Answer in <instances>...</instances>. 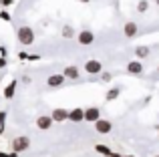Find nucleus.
Wrapping results in <instances>:
<instances>
[{
    "label": "nucleus",
    "mask_w": 159,
    "mask_h": 157,
    "mask_svg": "<svg viewBox=\"0 0 159 157\" xmlns=\"http://www.w3.org/2000/svg\"><path fill=\"white\" fill-rule=\"evenodd\" d=\"M16 38H18L20 44L30 47V44H34V30H32L30 26H20L18 30H16Z\"/></svg>",
    "instance_id": "f257e3e1"
},
{
    "label": "nucleus",
    "mask_w": 159,
    "mask_h": 157,
    "mask_svg": "<svg viewBox=\"0 0 159 157\" xmlns=\"http://www.w3.org/2000/svg\"><path fill=\"white\" fill-rule=\"evenodd\" d=\"M77 40H79V44H83V47H89V44L95 43V32L89 30V28H85V30H81L77 34Z\"/></svg>",
    "instance_id": "f03ea898"
},
{
    "label": "nucleus",
    "mask_w": 159,
    "mask_h": 157,
    "mask_svg": "<svg viewBox=\"0 0 159 157\" xmlns=\"http://www.w3.org/2000/svg\"><path fill=\"white\" fill-rule=\"evenodd\" d=\"M28 147H30V139L28 137H16L14 141H12V151H16V153H22V151H26Z\"/></svg>",
    "instance_id": "7ed1b4c3"
},
{
    "label": "nucleus",
    "mask_w": 159,
    "mask_h": 157,
    "mask_svg": "<svg viewBox=\"0 0 159 157\" xmlns=\"http://www.w3.org/2000/svg\"><path fill=\"white\" fill-rule=\"evenodd\" d=\"M85 71L89 73V75H101L103 73V65H101V61H97V59H89L85 63Z\"/></svg>",
    "instance_id": "20e7f679"
},
{
    "label": "nucleus",
    "mask_w": 159,
    "mask_h": 157,
    "mask_svg": "<svg viewBox=\"0 0 159 157\" xmlns=\"http://www.w3.org/2000/svg\"><path fill=\"white\" fill-rule=\"evenodd\" d=\"M95 131H97V133H101V135H107V133H111V131H113V123L107 121V119H101V117H99L97 121H95Z\"/></svg>",
    "instance_id": "39448f33"
},
{
    "label": "nucleus",
    "mask_w": 159,
    "mask_h": 157,
    "mask_svg": "<svg viewBox=\"0 0 159 157\" xmlns=\"http://www.w3.org/2000/svg\"><path fill=\"white\" fill-rule=\"evenodd\" d=\"M51 117H52L54 123H62V121H66V119H69V111H66L65 107H54L52 113H51Z\"/></svg>",
    "instance_id": "423d86ee"
},
{
    "label": "nucleus",
    "mask_w": 159,
    "mask_h": 157,
    "mask_svg": "<svg viewBox=\"0 0 159 157\" xmlns=\"http://www.w3.org/2000/svg\"><path fill=\"white\" fill-rule=\"evenodd\" d=\"M85 119V109L83 107H75V109L69 111V121L70 123H83Z\"/></svg>",
    "instance_id": "0eeeda50"
},
{
    "label": "nucleus",
    "mask_w": 159,
    "mask_h": 157,
    "mask_svg": "<svg viewBox=\"0 0 159 157\" xmlns=\"http://www.w3.org/2000/svg\"><path fill=\"white\" fill-rule=\"evenodd\" d=\"M99 117H101V111H99V107H87V109H85V119H83V121L95 123Z\"/></svg>",
    "instance_id": "6e6552de"
},
{
    "label": "nucleus",
    "mask_w": 159,
    "mask_h": 157,
    "mask_svg": "<svg viewBox=\"0 0 159 157\" xmlns=\"http://www.w3.org/2000/svg\"><path fill=\"white\" fill-rule=\"evenodd\" d=\"M52 117L51 115H40V117H36V127L39 129H43V131H48L52 127Z\"/></svg>",
    "instance_id": "1a4fd4ad"
},
{
    "label": "nucleus",
    "mask_w": 159,
    "mask_h": 157,
    "mask_svg": "<svg viewBox=\"0 0 159 157\" xmlns=\"http://www.w3.org/2000/svg\"><path fill=\"white\" fill-rule=\"evenodd\" d=\"M123 34L127 36V38H135V36L139 34V26L129 20V22H125V26H123Z\"/></svg>",
    "instance_id": "9d476101"
},
{
    "label": "nucleus",
    "mask_w": 159,
    "mask_h": 157,
    "mask_svg": "<svg viewBox=\"0 0 159 157\" xmlns=\"http://www.w3.org/2000/svg\"><path fill=\"white\" fill-rule=\"evenodd\" d=\"M127 73H129V75H135V77L143 75V65H141V61L137 59V61H131V63H127Z\"/></svg>",
    "instance_id": "9b49d317"
},
{
    "label": "nucleus",
    "mask_w": 159,
    "mask_h": 157,
    "mask_svg": "<svg viewBox=\"0 0 159 157\" xmlns=\"http://www.w3.org/2000/svg\"><path fill=\"white\" fill-rule=\"evenodd\" d=\"M65 81H66L65 75H51V77L47 78V85L52 87V89H57V87H62V85H65Z\"/></svg>",
    "instance_id": "f8f14e48"
},
{
    "label": "nucleus",
    "mask_w": 159,
    "mask_h": 157,
    "mask_svg": "<svg viewBox=\"0 0 159 157\" xmlns=\"http://www.w3.org/2000/svg\"><path fill=\"white\" fill-rule=\"evenodd\" d=\"M62 75H65L66 78H73V81H77V78L81 77V71H79V67H75V65H69V67H65Z\"/></svg>",
    "instance_id": "ddd939ff"
},
{
    "label": "nucleus",
    "mask_w": 159,
    "mask_h": 157,
    "mask_svg": "<svg viewBox=\"0 0 159 157\" xmlns=\"http://www.w3.org/2000/svg\"><path fill=\"white\" fill-rule=\"evenodd\" d=\"M149 55H151V48L145 47V44H139V47L135 48V56H137L139 61H141V59H147Z\"/></svg>",
    "instance_id": "4468645a"
},
{
    "label": "nucleus",
    "mask_w": 159,
    "mask_h": 157,
    "mask_svg": "<svg viewBox=\"0 0 159 157\" xmlns=\"http://www.w3.org/2000/svg\"><path fill=\"white\" fill-rule=\"evenodd\" d=\"M16 87H18V81H16V78H14V81H10V85L4 89V99H12V97H14Z\"/></svg>",
    "instance_id": "2eb2a0df"
},
{
    "label": "nucleus",
    "mask_w": 159,
    "mask_h": 157,
    "mask_svg": "<svg viewBox=\"0 0 159 157\" xmlns=\"http://www.w3.org/2000/svg\"><path fill=\"white\" fill-rule=\"evenodd\" d=\"M119 95H121V89H119V87H113V89H109V93L105 95V99H107V101H115Z\"/></svg>",
    "instance_id": "dca6fc26"
},
{
    "label": "nucleus",
    "mask_w": 159,
    "mask_h": 157,
    "mask_svg": "<svg viewBox=\"0 0 159 157\" xmlns=\"http://www.w3.org/2000/svg\"><path fill=\"white\" fill-rule=\"evenodd\" d=\"M95 151H97V153H101V155H105V157H109V155L113 153L107 145H95Z\"/></svg>",
    "instance_id": "f3484780"
},
{
    "label": "nucleus",
    "mask_w": 159,
    "mask_h": 157,
    "mask_svg": "<svg viewBox=\"0 0 159 157\" xmlns=\"http://www.w3.org/2000/svg\"><path fill=\"white\" fill-rule=\"evenodd\" d=\"M147 10H149V2L147 0H139V2H137V12L143 14V12H147Z\"/></svg>",
    "instance_id": "a211bd4d"
},
{
    "label": "nucleus",
    "mask_w": 159,
    "mask_h": 157,
    "mask_svg": "<svg viewBox=\"0 0 159 157\" xmlns=\"http://www.w3.org/2000/svg\"><path fill=\"white\" fill-rule=\"evenodd\" d=\"M62 36H65V38H73L75 36V28L73 26H62Z\"/></svg>",
    "instance_id": "6ab92c4d"
},
{
    "label": "nucleus",
    "mask_w": 159,
    "mask_h": 157,
    "mask_svg": "<svg viewBox=\"0 0 159 157\" xmlns=\"http://www.w3.org/2000/svg\"><path fill=\"white\" fill-rule=\"evenodd\" d=\"M111 78H113L111 73H101V81H103V83H109Z\"/></svg>",
    "instance_id": "aec40b11"
},
{
    "label": "nucleus",
    "mask_w": 159,
    "mask_h": 157,
    "mask_svg": "<svg viewBox=\"0 0 159 157\" xmlns=\"http://www.w3.org/2000/svg\"><path fill=\"white\" fill-rule=\"evenodd\" d=\"M0 20H6L8 22V20H10V14H8L6 10H0Z\"/></svg>",
    "instance_id": "412c9836"
},
{
    "label": "nucleus",
    "mask_w": 159,
    "mask_h": 157,
    "mask_svg": "<svg viewBox=\"0 0 159 157\" xmlns=\"http://www.w3.org/2000/svg\"><path fill=\"white\" fill-rule=\"evenodd\" d=\"M6 123V111H0V127H4Z\"/></svg>",
    "instance_id": "4be33fe9"
},
{
    "label": "nucleus",
    "mask_w": 159,
    "mask_h": 157,
    "mask_svg": "<svg viewBox=\"0 0 159 157\" xmlns=\"http://www.w3.org/2000/svg\"><path fill=\"white\" fill-rule=\"evenodd\" d=\"M0 157H18L16 151H12V153H4V151H0Z\"/></svg>",
    "instance_id": "5701e85b"
},
{
    "label": "nucleus",
    "mask_w": 159,
    "mask_h": 157,
    "mask_svg": "<svg viewBox=\"0 0 159 157\" xmlns=\"http://www.w3.org/2000/svg\"><path fill=\"white\" fill-rule=\"evenodd\" d=\"M18 59H22V61H28V55H26V52H18Z\"/></svg>",
    "instance_id": "b1692460"
},
{
    "label": "nucleus",
    "mask_w": 159,
    "mask_h": 157,
    "mask_svg": "<svg viewBox=\"0 0 159 157\" xmlns=\"http://www.w3.org/2000/svg\"><path fill=\"white\" fill-rule=\"evenodd\" d=\"M39 59H40L39 55H28V61H39Z\"/></svg>",
    "instance_id": "393cba45"
},
{
    "label": "nucleus",
    "mask_w": 159,
    "mask_h": 157,
    "mask_svg": "<svg viewBox=\"0 0 159 157\" xmlns=\"http://www.w3.org/2000/svg\"><path fill=\"white\" fill-rule=\"evenodd\" d=\"M0 67H6V56H0Z\"/></svg>",
    "instance_id": "a878e982"
},
{
    "label": "nucleus",
    "mask_w": 159,
    "mask_h": 157,
    "mask_svg": "<svg viewBox=\"0 0 159 157\" xmlns=\"http://www.w3.org/2000/svg\"><path fill=\"white\" fill-rule=\"evenodd\" d=\"M0 4H4V6H10V4H12V0H2Z\"/></svg>",
    "instance_id": "bb28decb"
},
{
    "label": "nucleus",
    "mask_w": 159,
    "mask_h": 157,
    "mask_svg": "<svg viewBox=\"0 0 159 157\" xmlns=\"http://www.w3.org/2000/svg\"><path fill=\"white\" fill-rule=\"evenodd\" d=\"M109 157H123V155H119V153H111Z\"/></svg>",
    "instance_id": "cd10ccee"
},
{
    "label": "nucleus",
    "mask_w": 159,
    "mask_h": 157,
    "mask_svg": "<svg viewBox=\"0 0 159 157\" xmlns=\"http://www.w3.org/2000/svg\"><path fill=\"white\" fill-rule=\"evenodd\" d=\"M79 2H83V4H87V2H91V0H79Z\"/></svg>",
    "instance_id": "c85d7f7f"
},
{
    "label": "nucleus",
    "mask_w": 159,
    "mask_h": 157,
    "mask_svg": "<svg viewBox=\"0 0 159 157\" xmlns=\"http://www.w3.org/2000/svg\"><path fill=\"white\" fill-rule=\"evenodd\" d=\"M123 157H135V155H123Z\"/></svg>",
    "instance_id": "c756f323"
},
{
    "label": "nucleus",
    "mask_w": 159,
    "mask_h": 157,
    "mask_svg": "<svg viewBox=\"0 0 159 157\" xmlns=\"http://www.w3.org/2000/svg\"><path fill=\"white\" fill-rule=\"evenodd\" d=\"M157 135H159V125H157Z\"/></svg>",
    "instance_id": "7c9ffc66"
},
{
    "label": "nucleus",
    "mask_w": 159,
    "mask_h": 157,
    "mask_svg": "<svg viewBox=\"0 0 159 157\" xmlns=\"http://www.w3.org/2000/svg\"><path fill=\"white\" fill-rule=\"evenodd\" d=\"M155 4H159V0H155Z\"/></svg>",
    "instance_id": "2f4dec72"
},
{
    "label": "nucleus",
    "mask_w": 159,
    "mask_h": 157,
    "mask_svg": "<svg viewBox=\"0 0 159 157\" xmlns=\"http://www.w3.org/2000/svg\"><path fill=\"white\" fill-rule=\"evenodd\" d=\"M153 157H159V155H153Z\"/></svg>",
    "instance_id": "473e14b6"
},
{
    "label": "nucleus",
    "mask_w": 159,
    "mask_h": 157,
    "mask_svg": "<svg viewBox=\"0 0 159 157\" xmlns=\"http://www.w3.org/2000/svg\"><path fill=\"white\" fill-rule=\"evenodd\" d=\"M0 2H2V0H0Z\"/></svg>",
    "instance_id": "72a5a7b5"
},
{
    "label": "nucleus",
    "mask_w": 159,
    "mask_h": 157,
    "mask_svg": "<svg viewBox=\"0 0 159 157\" xmlns=\"http://www.w3.org/2000/svg\"><path fill=\"white\" fill-rule=\"evenodd\" d=\"M157 71H159V69H157Z\"/></svg>",
    "instance_id": "f704fd0d"
}]
</instances>
